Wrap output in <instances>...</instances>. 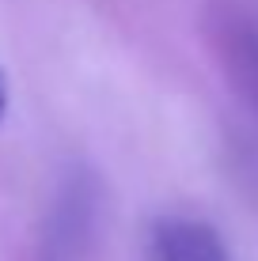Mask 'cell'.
<instances>
[{"label": "cell", "mask_w": 258, "mask_h": 261, "mask_svg": "<svg viewBox=\"0 0 258 261\" xmlns=\"http://www.w3.org/2000/svg\"><path fill=\"white\" fill-rule=\"evenodd\" d=\"M209 31L224 72L258 110V12L247 4H217Z\"/></svg>", "instance_id": "1"}, {"label": "cell", "mask_w": 258, "mask_h": 261, "mask_svg": "<svg viewBox=\"0 0 258 261\" xmlns=\"http://www.w3.org/2000/svg\"><path fill=\"white\" fill-rule=\"evenodd\" d=\"M145 261H236L220 231L194 216H159L148 227Z\"/></svg>", "instance_id": "2"}, {"label": "cell", "mask_w": 258, "mask_h": 261, "mask_svg": "<svg viewBox=\"0 0 258 261\" xmlns=\"http://www.w3.org/2000/svg\"><path fill=\"white\" fill-rule=\"evenodd\" d=\"M91 220H95L91 178H73V182H65L57 204H53L50 231H46L38 261H76L80 246H84V235H91Z\"/></svg>", "instance_id": "3"}, {"label": "cell", "mask_w": 258, "mask_h": 261, "mask_svg": "<svg viewBox=\"0 0 258 261\" xmlns=\"http://www.w3.org/2000/svg\"><path fill=\"white\" fill-rule=\"evenodd\" d=\"M4 110H8V87H4V76H0V118H4Z\"/></svg>", "instance_id": "4"}]
</instances>
